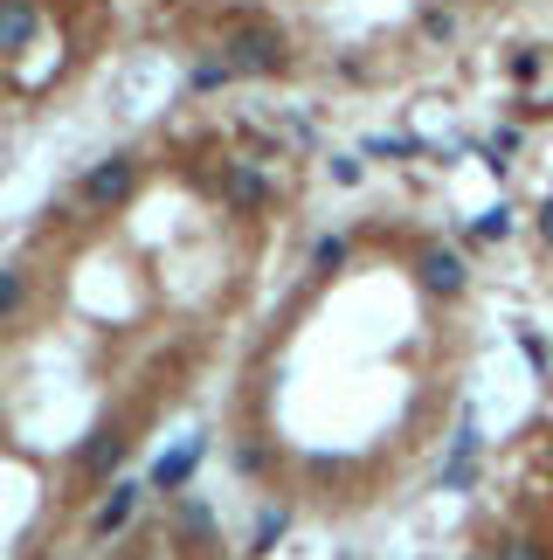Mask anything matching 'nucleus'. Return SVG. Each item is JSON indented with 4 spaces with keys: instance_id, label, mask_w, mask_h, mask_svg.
Instances as JSON below:
<instances>
[{
    "instance_id": "obj_1",
    "label": "nucleus",
    "mask_w": 553,
    "mask_h": 560,
    "mask_svg": "<svg viewBox=\"0 0 553 560\" xmlns=\"http://www.w3.org/2000/svg\"><path fill=\"white\" fill-rule=\"evenodd\" d=\"M276 62H284V42L270 28H243L228 42V70H276Z\"/></svg>"
},
{
    "instance_id": "obj_2",
    "label": "nucleus",
    "mask_w": 553,
    "mask_h": 560,
    "mask_svg": "<svg viewBox=\"0 0 553 560\" xmlns=\"http://www.w3.org/2000/svg\"><path fill=\"white\" fill-rule=\"evenodd\" d=\"M422 284H430L436 298H457L463 291V264L450 249H430V256H422Z\"/></svg>"
},
{
    "instance_id": "obj_3",
    "label": "nucleus",
    "mask_w": 553,
    "mask_h": 560,
    "mask_svg": "<svg viewBox=\"0 0 553 560\" xmlns=\"http://www.w3.org/2000/svg\"><path fill=\"white\" fill-rule=\"evenodd\" d=\"M125 187H132V166H125V160H111V166H97V174L83 180V201H118Z\"/></svg>"
},
{
    "instance_id": "obj_4",
    "label": "nucleus",
    "mask_w": 553,
    "mask_h": 560,
    "mask_svg": "<svg viewBox=\"0 0 553 560\" xmlns=\"http://www.w3.org/2000/svg\"><path fill=\"white\" fill-rule=\"evenodd\" d=\"M28 35H35V8L28 0H8V8H0V49H21Z\"/></svg>"
},
{
    "instance_id": "obj_5",
    "label": "nucleus",
    "mask_w": 553,
    "mask_h": 560,
    "mask_svg": "<svg viewBox=\"0 0 553 560\" xmlns=\"http://www.w3.org/2000/svg\"><path fill=\"white\" fill-rule=\"evenodd\" d=\"M195 457H201V443H187V450H174V457H160V464H153V485H160V491L187 485V470H195Z\"/></svg>"
},
{
    "instance_id": "obj_6",
    "label": "nucleus",
    "mask_w": 553,
    "mask_h": 560,
    "mask_svg": "<svg viewBox=\"0 0 553 560\" xmlns=\"http://www.w3.org/2000/svg\"><path fill=\"white\" fill-rule=\"evenodd\" d=\"M132 499H139V491H132V485H118L111 499H104V512H97V533H118L125 520H132Z\"/></svg>"
},
{
    "instance_id": "obj_7",
    "label": "nucleus",
    "mask_w": 553,
    "mask_h": 560,
    "mask_svg": "<svg viewBox=\"0 0 553 560\" xmlns=\"http://www.w3.org/2000/svg\"><path fill=\"white\" fill-rule=\"evenodd\" d=\"M228 194H236L243 208H257V201H263V180H257V174H236V180H228Z\"/></svg>"
},
{
    "instance_id": "obj_8",
    "label": "nucleus",
    "mask_w": 553,
    "mask_h": 560,
    "mask_svg": "<svg viewBox=\"0 0 553 560\" xmlns=\"http://www.w3.org/2000/svg\"><path fill=\"white\" fill-rule=\"evenodd\" d=\"M311 264H318V270H339V264H346V243H339V235H332V243H318Z\"/></svg>"
},
{
    "instance_id": "obj_9",
    "label": "nucleus",
    "mask_w": 553,
    "mask_h": 560,
    "mask_svg": "<svg viewBox=\"0 0 553 560\" xmlns=\"http://www.w3.org/2000/svg\"><path fill=\"white\" fill-rule=\"evenodd\" d=\"M291 520H284V512H263V526H257V553H270V540H276V533H284Z\"/></svg>"
},
{
    "instance_id": "obj_10",
    "label": "nucleus",
    "mask_w": 553,
    "mask_h": 560,
    "mask_svg": "<svg viewBox=\"0 0 553 560\" xmlns=\"http://www.w3.org/2000/svg\"><path fill=\"white\" fill-rule=\"evenodd\" d=\"M14 305H21V277L0 270V312H14Z\"/></svg>"
},
{
    "instance_id": "obj_11",
    "label": "nucleus",
    "mask_w": 553,
    "mask_h": 560,
    "mask_svg": "<svg viewBox=\"0 0 553 560\" xmlns=\"http://www.w3.org/2000/svg\"><path fill=\"white\" fill-rule=\"evenodd\" d=\"M118 450H125V436H118V429H111V436H104V443L91 450V464H118Z\"/></svg>"
},
{
    "instance_id": "obj_12",
    "label": "nucleus",
    "mask_w": 553,
    "mask_h": 560,
    "mask_svg": "<svg viewBox=\"0 0 553 560\" xmlns=\"http://www.w3.org/2000/svg\"><path fill=\"white\" fill-rule=\"evenodd\" d=\"M478 235H484V243H498V235H505V208H492V214H484V222H478Z\"/></svg>"
},
{
    "instance_id": "obj_13",
    "label": "nucleus",
    "mask_w": 553,
    "mask_h": 560,
    "mask_svg": "<svg viewBox=\"0 0 553 560\" xmlns=\"http://www.w3.org/2000/svg\"><path fill=\"white\" fill-rule=\"evenodd\" d=\"M498 560H546V553H540V547H526V540H519V547H505Z\"/></svg>"
},
{
    "instance_id": "obj_14",
    "label": "nucleus",
    "mask_w": 553,
    "mask_h": 560,
    "mask_svg": "<svg viewBox=\"0 0 553 560\" xmlns=\"http://www.w3.org/2000/svg\"><path fill=\"white\" fill-rule=\"evenodd\" d=\"M540 235H546V243H553V201L540 208Z\"/></svg>"
}]
</instances>
